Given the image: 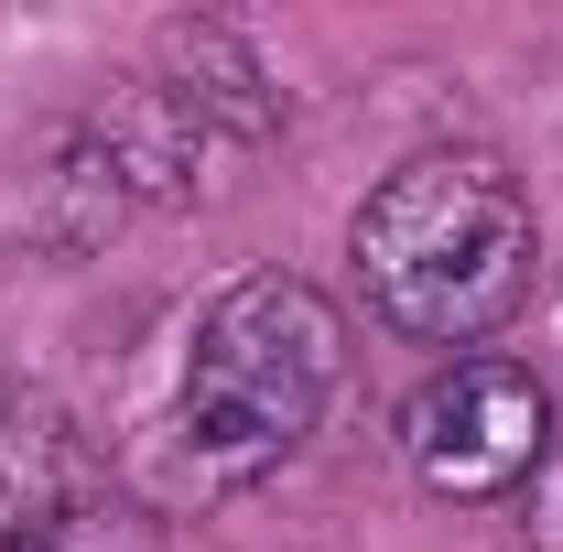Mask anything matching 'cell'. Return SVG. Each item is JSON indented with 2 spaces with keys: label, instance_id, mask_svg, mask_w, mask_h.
Here are the masks:
<instances>
[{
  "label": "cell",
  "instance_id": "cell-1",
  "mask_svg": "<svg viewBox=\"0 0 563 552\" xmlns=\"http://www.w3.org/2000/svg\"><path fill=\"white\" fill-rule=\"evenodd\" d=\"M357 303L412 346H477L531 292V196L498 152H412L347 217Z\"/></svg>",
  "mask_w": 563,
  "mask_h": 552
},
{
  "label": "cell",
  "instance_id": "cell-2",
  "mask_svg": "<svg viewBox=\"0 0 563 552\" xmlns=\"http://www.w3.org/2000/svg\"><path fill=\"white\" fill-rule=\"evenodd\" d=\"M347 379V325L314 281L292 272H250L228 281L196 346H185V390H174V455L196 487H250L292 466L314 444V422Z\"/></svg>",
  "mask_w": 563,
  "mask_h": 552
},
{
  "label": "cell",
  "instance_id": "cell-3",
  "mask_svg": "<svg viewBox=\"0 0 563 552\" xmlns=\"http://www.w3.org/2000/svg\"><path fill=\"white\" fill-rule=\"evenodd\" d=\"M239 141L217 131L207 109L174 87V76H120L109 98H87L76 120L33 141V185H22V228L44 239V250H98V239H120L131 217L152 207H185L196 185H207L217 163H228Z\"/></svg>",
  "mask_w": 563,
  "mask_h": 552
},
{
  "label": "cell",
  "instance_id": "cell-4",
  "mask_svg": "<svg viewBox=\"0 0 563 552\" xmlns=\"http://www.w3.org/2000/svg\"><path fill=\"white\" fill-rule=\"evenodd\" d=\"M542 455H553V390L520 357H444L401 401V466L455 509L531 487Z\"/></svg>",
  "mask_w": 563,
  "mask_h": 552
},
{
  "label": "cell",
  "instance_id": "cell-5",
  "mask_svg": "<svg viewBox=\"0 0 563 552\" xmlns=\"http://www.w3.org/2000/svg\"><path fill=\"white\" fill-rule=\"evenodd\" d=\"M98 509L109 498H98V466H87V433L66 422V401L0 368V542H55Z\"/></svg>",
  "mask_w": 563,
  "mask_h": 552
},
{
  "label": "cell",
  "instance_id": "cell-6",
  "mask_svg": "<svg viewBox=\"0 0 563 552\" xmlns=\"http://www.w3.org/2000/svg\"><path fill=\"white\" fill-rule=\"evenodd\" d=\"M152 76H174V87H185V98H196L239 152L282 131L272 66H261V55H250V33H228V22H174V33H163V55H152Z\"/></svg>",
  "mask_w": 563,
  "mask_h": 552
},
{
  "label": "cell",
  "instance_id": "cell-7",
  "mask_svg": "<svg viewBox=\"0 0 563 552\" xmlns=\"http://www.w3.org/2000/svg\"><path fill=\"white\" fill-rule=\"evenodd\" d=\"M531 552H563V433L542 455V487H531Z\"/></svg>",
  "mask_w": 563,
  "mask_h": 552
},
{
  "label": "cell",
  "instance_id": "cell-8",
  "mask_svg": "<svg viewBox=\"0 0 563 552\" xmlns=\"http://www.w3.org/2000/svg\"><path fill=\"white\" fill-rule=\"evenodd\" d=\"M0 552H120V509L76 520V531H55V542H0Z\"/></svg>",
  "mask_w": 563,
  "mask_h": 552
}]
</instances>
